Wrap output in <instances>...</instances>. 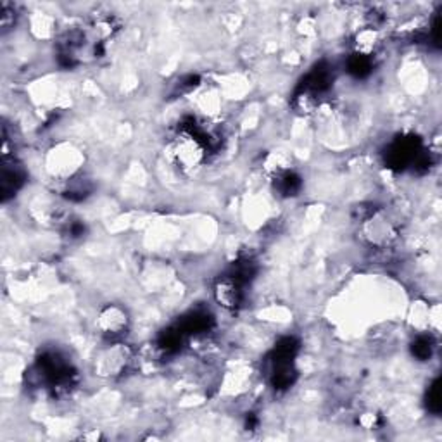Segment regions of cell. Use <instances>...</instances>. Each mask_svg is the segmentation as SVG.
<instances>
[{"label":"cell","instance_id":"13","mask_svg":"<svg viewBox=\"0 0 442 442\" xmlns=\"http://www.w3.org/2000/svg\"><path fill=\"white\" fill-rule=\"evenodd\" d=\"M273 180H275V185L280 194L283 195H294L299 190V187H301V181H299V178L292 171H287V173L280 175V177L273 178Z\"/></svg>","mask_w":442,"mask_h":442},{"label":"cell","instance_id":"12","mask_svg":"<svg viewBox=\"0 0 442 442\" xmlns=\"http://www.w3.org/2000/svg\"><path fill=\"white\" fill-rule=\"evenodd\" d=\"M90 185L87 180H82V178L75 177L67 180V188L64 190V195H66L69 201H83L87 195L90 194Z\"/></svg>","mask_w":442,"mask_h":442},{"label":"cell","instance_id":"1","mask_svg":"<svg viewBox=\"0 0 442 442\" xmlns=\"http://www.w3.org/2000/svg\"><path fill=\"white\" fill-rule=\"evenodd\" d=\"M361 242L372 249H387L399 237L397 223L382 209H372L363 219H360L357 230Z\"/></svg>","mask_w":442,"mask_h":442},{"label":"cell","instance_id":"2","mask_svg":"<svg viewBox=\"0 0 442 442\" xmlns=\"http://www.w3.org/2000/svg\"><path fill=\"white\" fill-rule=\"evenodd\" d=\"M133 349L121 340H111L100 347L92 361V370L99 379H120L133 361Z\"/></svg>","mask_w":442,"mask_h":442},{"label":"cell","instance_id":"6","mask_svg":"<svg viewBox=\"0 0 442 442\" xmlns=\"http://www.w3.org/2000/svg\"><path fill=\"white\" fill-rule=\"evenodd\" d=\"M97 327L104 335L111 339H118L123 333H126L130 327V315L126 309L120 305H107L104 306L97 316Z\"/></svg>","mask_w":442,"mask_h":442},{"label":"cell","instance_id":"11","mask_svg":"<svg viewBox=\"0 0 442 442\" xmlns=\"http://www.w3.org/2000/svg\"><path fill=\"white\" fill-rule=\"evenodd\" d=\"M318 106H320L318 93L306 89V87L298 93V96H296V99H294V107H296V111L301 114H311L313 111H316V107Z\"/></svg>","mask_w":442,"mask_h":442},{"label":"cell","instance_id":"7","mask_svg":"<svg viewBox=\"0 0 442 442\" xmlns=\"http://www.w3.org/2000/svg\"><path fill=\"white\" fill-rule=\"evenodd\" d=\"M25 181V173L19 166H14V161L8 163L4 161L2 166V178H0V188H2V195L8 199V195H12Z\"/></svg>","mask_w":442,"mask_h":442},{"label":"cell","instance_id":"10","mask_svg":"<svg viewBox=\"0 0 442 442\" xmlns=\"http://www.w3.org/2000/svg\"><path fill=\"white\" fill-rule=\"evenodd\" d=\"M30 26H32V32L36 38L47 40L54 35L56 32V23H54V18H50L45 12H36L32 19H30Z\"/></svg>","mask_w":442,"mask_h":442},{"label":"cell","instance_id":"5","mask_svg":"<svg viewBox=\"0 0 442 442\" xmlns=\"http://www.w3.org/2000/svg\"><path fill=\"white\" fill-rule=\"evenodd\" d=\"M212 296L214 301L218 302L223 309L235 311L241 308L242 299H244V290H242V282L234 275H223L216 278L212 285Z\"/></svg>","mask_w":442,"mask_h":442},{"label":"cell","instance_id":"9","mask_svg":"<svg viewBox=\"0 0 442 442\" xmlns=\"http://www.w3.org/2000/svg\"><path fill=\"white\" fill-rule=\"evenodd\" d=\"M290 164H292V159H290V156L285 151H273V153H269L266 156L263 168H265V171L269 177L276 178L280 175L290 171Z\"/></svg>","mask_w":442,"mask_h":442},{"label":"cell","instance_id":"16","mask_svg":"<svg viewBox=\"0 0 442 442\" xmlns=\"http://www.w3.org/2000/svg\"><path fill=\"white\" fill-rule=\"evenodd\" d=\"M413 351L418 357H421V360H425V357L430 356V346H428V339L418 340L417 346L413 347Z\"/></svg>","mask_w":442,"mask_h":442},{"label":"cell","instance_id":"3","mask_svg":"<svg viewBox=\"0 0 442 442\" xmlns=\"http://www.w3.org/2000/svg\"><path fill=\"white\" fill-rule=\"evenodd\" d=\"M83 163H85L83 153L75 144H69V142H59L45 154L47 173L60 181H67L71 178L78 177Z\"/></svg>","mask_w":442,"mask_h":442},{"label":"cell","instance_id":"8","mask_svg":"<svg viewBox=\"0 0 442 442\" xmlns=\"http://www.w3.org/2000/svg\"><path fill=\"white\" fill-rule=\"evenodd\" d=\"M379 43H380L379 32H377V28H373V26H368V28L360 30V32L356 33V36H354L356 54H360V56H364V57L372 56V54L375 52L377 47H379Z\"/></svg>","mask_w":442,"mask_h":442},{"label":"cell","instance_id":"14","mask_svg":"<svg viewBox=\"0 0 442 442\" xmlns=\"http://www.w3.org/2000/svg\"><path fill=\"white\" fill-rule=\"evenodd\" d=\"M16 23V11L14 5L8 4V2H2L0 5V26H2V33H8L9 30L14 28Z\"/></svg>","mask_w":442,"mask_h":442},{"label":"cell","instance_id":"4","mask_svg":"<svg viewBox=\"0 0 442 442\" xmlns=\"http://www.w3.org/2000/svg\"><path fill=\"white\" fill-rule=\"evenodd\" d=\"M206 145L192 133H181L171 145V161L184 175H194L206 159Z\"/></svg>","mask_w":442,"mask_h":442},{"label":"cell","instance_id":"15","mask_svg":"<svg viewBox=\"0 0 442 442\" xmlns=\"http://www.w3.org/2000/svg\"><path fill=\"white\" fill-rule=\"evenodd\" d=\"M368 69H370V64H368V57L356 54V56H354L353 59L349 60V71L353 73V75L363 76Z\"/></svg>","mask_w":442,"mask_h":442}]
</instances>
